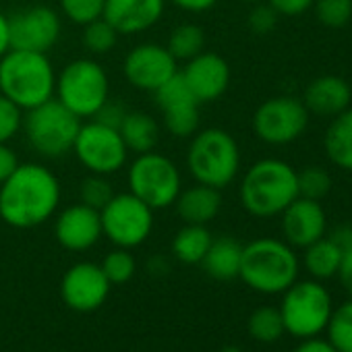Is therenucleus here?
Masks as SVG:
<instances>
[{"mask_svg":"<svg viewBox=\"0 0 352 352\" xmlns=\"http://www.w3.org/2000/svg\"><path fill=\"white\" fill-rule=\"evenodd\" d=\"M60 193V183L50 168L36 162L19 164L0 185V218L21 230L42 226L56 214Z\"/></svg>","mask_w":352,"mask_h":352,"instance_id":"obj_1","label":"nucleus"},{"mask_svg":"<svg viewBox=\"0 0 352 352\" xmlns=\"http://www.w3.org/2000/svg\"><path fill=\"white\" fill-rule=\"evenodd\" d=\"M241 204L255 218L280 216L296 197V170L278 157H263L247 168L241 189Z\"/></svg>","mask_w":352,"mask_h":352,"instance_id":"obj_2","label":"nucleus"},{"mask_svg":"<svg viewBox=\"0 0 352 352\" xmlns=\"http://www.w3.org/2000/svg\"><path fill=\"white\" fill-rule=\"evenodd\" d=\"M54 87L56 73L48 54L11 48L0 58V94L23 112L54 98Z\"/></svg>","mask_w":352,"mask_h":352,"instance_id":"obj_3","label":"nucleus"},{"mask_svg":"<svg viewBox=\"0 0 352 352\" xmlns=\"http://www.w3.org/2000/svg\"><path fill=\"white\" fill-rule=\"evenodd\" d=\"M239 278L261 294H278L298 278L294 247L278 239H257L243 245Z\"/></svg>","mask_w":352,"mask_h":352,"instance_id":"obj_4","label":"nucleus"},{"mask_svg":"<svg viewBox=\"0 0 352 352\" xmlns=\"http://www.w3.org/2000/svg\"><path fill=\"white\" fill-rule=\"evenodd\" d=\"M187 168L195 183L226 189L241 172V149L236 139L218 126L197 131L187 149Z\"/></svg>","mask_w":352,"mask_h":352,"instance_id":"obj_5","label":"nucleus"},{"mask_svg":"<svg viewBox=\"0 0 352 352\" xmlns=\"http://www.w3.org/2000/svg\"><path fill=\"white\" fill-rule=\"evenodd\" d=\"M54 98L81 120L94 118L110 100V79L94 58H77L56 75Z\"/></svg>","mask_w":352,"mask_h":352,"instance_id":"obj_6","label":"nucleus"},{"mask_svg":"<svg viewBox=\"0 0 352 352\" xmlns=\"http://www.w3.org/2000/svg\"><path fill=\"white\" fill-rule=\"evenodd\" d=\"M81 118L65 108L56 98L25 110L21 129L30 147L42 157H63L73 149L75 137L81 126Z\"/></svg>","mask_w":352,"mask_h":352,"instance_id":"obj_7","label":"nucleus"},{"mask_svg":"<svg viewBox=\"0 0 352 352\" xmlns=\"http://www.w3.org/2000/svg\"><path fill=\"white\" fill-rule=\"evenodd\" d=\"M126 185L129 193L155 212L174 206L183 189V176L179 166L168 155L153 149L135 155V160L129 164Z\"/></svg>","mask_w":352,"mask_h":352,"instance_id":"obj_8","label":"nucleus"},{"mask_svg":"<svg viewBox=\"0 0 352 352\" xmlns=\"http://www.w3.org/2000/svg\"><path fill=\"white\" fill-rule=\"evenodd\" d=\"M282 294L280 315L284 329L290 336L305 340L315 338L325 329L333 311V302L319 280H296Z\"/></svg>","mask_w":352,"mask_h":352,"instance_id":"obj_9","label":"nucleus"},{"mask_svg":"<svg viewBox=\"0 0 352 352\" xmlns=\"http://www.w3.org/2000/svg\"><path fill=\"white\" fill-rule=\"evenodd\" d=\"M71 151L87 172L102 176L118 172L129 160V149L118 129L94 118L81 122Z\"/></svg>","mask_w":352,"mask_h":352,"instance_id":"obj_10","label":"nucleus"},{"mask_svg":"<svg viewBox=\"0 0 352 352\" xmlns=\"http://www.w3.org/2000/svg\"><path fill=\"white\" fill-rule=\"evenodd\" d=\"M102 234L120 249L143 245L153 230V210L133 193H114L102 208Z\"/></svg>","mask_w":352,"mask_h":352,"instance_id":"obj_11","label":"nucleus"},{"mask_svg":"<svg viewBox=\"0 0 352 352\" xmlns=\"http://www.w3.org/2000/svg\"><path fill=\"white\" fill-rule=\"evenodd\" d=\"M309 110L302 100L276 96L259 104L253 114V133L267 145H288L302 137L309 126Z\"/></svg>","mask_w":352,"mask_h":352,"instance_id":"obj_12","label":"nucleus"},{"mask_svg":"<svg viewBox=\"0 0 352 352\" xmlns=\"http://www.w3.org/2000/svg\"><path fill=\"white\" fill-rule=\"evenodd\" d=\"M11 48L48 54L60 40V15L46 5L21 9L9 17Z\"/></svg>","mask_w":352,"mask_h":352,"instance_id":"obj_13","label":"nucleus"},{"mask_svg":"<svg viewBox=\"0 0 352 352\" xmlns=\"http://www.w3.org/2000/svg\"><path fill=\"white\" fill-rule=\"evenodd\" d=\"M179 73V63L166 46L145 42L131 48L122 60V75L129 85L141 91H157L166 81Z\"/></svg>","mask_w":352,"mask_h":352,"instance_id":"obj_14","label":"nucleus"},{"mask_svg":"<svg viewBox=\"0 0 352 352\" xmlns=\"http://www.w3.org/2000/svg\"><path fill=\"white\" fill-rule=\"evenodd\" d=\"M155 104L162 112L164 129L172 137H193L199 131V108L201 104L195 100L191 89L187 87L181 71L170 81H166L157 91H153Z\"/></svg>","mask_w":352,"mask_h":352,"instance_id":"obj_15","label":"nucleus"},{"mask_svg":"<svg viewBox=\"0 0 352 352\" xmlns=\"http://www.w3.org/2000/svg\"><path fill=\"white\" fill-rule=\"evenodd\" d=\"M110 286L112 284L100 265L81 261L65 272L60 280V296L69 309L77 313H89L106 302Z\"/></svg>","mask_w":352,"mask_h":352,"instance_id":"obj_16","label":"nucleus"},{"mask_svg":"<svg viewBox=\"0 0 352 352\" xmlns=\"http://www.w3.org/2000/svg\"><path fill=\"white\" fill-rule=\"evenodd\" d=\"M181 75L199 104L220 100L230 85V65L216 52L204 50L195 58L187 60Z\"/></svg>","mask_w":352,"mask_h":352,"instance_id":"obj_17","label":"nucleus"},{"mask_svg":"<svg viewBox=\"0 0 352 352\" xmlns=\"http://www.w3.org/2000/svg\"><path fill=\"white\" fill-rule=\"evenodd\" d=\"M54 234L63 249L73 253H83L102 239L100 212L83 204L69 206L56 216Z\"/></svg>","mask_w":352,"mask_h":352,"instance_id":"obj_18","label":"nucleus"},{"mask_svg":"<svg viewBox=\"0 0 352 352\" xmlns=\"http://www.w3.org/2000/svg\"><path fill=\"white\" fill-rule=\"evenodd\" d=\"M282 234L290 247L305 249L325 236L327 218L321 201L296 197L282 214Z\"/></svg>","mask_w":352,"mask_h":352,"instance_id":"obj_19","label":"nucleus"},{"mask_svg":"<svg viewBox=\"0 0 352 352\" xmlns=\"http://www.w3.org/2000/svg\"><path fill=\"white\" fill-rule=\"evenodd\" d=\"M166 0H106L104 19L120 34L135 36L157 25Z\"/></svg>","mask_w":352,"mask_h":352,"instance_id":"obj_20","label":"nucleus"},{"mask_svg":"<svg viewBox=\"0 0 352 352\" xmlns=\"http://www.w3.org/2000/svg\"><path fill=\"white\" fill-rule=\"evenodd\" d=\"M302 104L309 114L333 118L350 108L352 89L350 83L338 75H321L315 77L302 91Z\"/></svg>","mask_w":352,"mask_h":352,"instance_id":"obj_21","label":"nucleus"},{"mask_svg":"<svg viewBox=\"0 0 352 352\" xmlns=\"http://www.w3.org/2000/svg\"><path fill=\"white\" fill-rule=\"evenodd\" d=\"M174 210L185 224L208 226L222 210V191L195 183L189 189H181L174 201Z\"/></svg>","mask_w":352,"mask_h":352,"instance_id":"obj_22","label":"nucleus"},{"mask_svg":"<svg viewBox=\"0 0 352 352\" xmlns=\"http://www.w3.org/2000/svg\"><path fill=\"white\" fill-rule=\"evenodd\" d=\"M243 259V245L232 236L212 239V245L201 261L206 274L218 282H230L239 278Z\"/></svg>","mask_w":352,"mask_h":352,"instance_id":"obj_23","label":"nucleus"},{"mask_svg":"<svg viewBox=\"0 0 352 352\" xmlns=\"http://www.w3.org/2000/svg\"><path fill=\"white\" fill-rule=\"evenodd\" d=\"M118 133H120L126 149L133 151L135 155L153 151L160 141V126H157L155 118H151V114L139 112V110L124 112V116L118 124Z\"/></svg>","mask_w":352,"mask_h":352,"instance_id":"obj_24","label":"nucleus"},{"mask_svg":"<svg viewBox=\"0 0 352 352\" xmlns=\"http://www.w3.org/2000/svg\"><path fill=\"white\" fill-rule=\"evenodd\" d=\"M323 147L331 164L352 172V108H346L342 114L331 118Z\"/></svg>","mask_w":352,"mask_h":352,"instance_id":"obj_25","label":"nucleus"},{"mask_svg":"<svg viewBox=\"0 0 352 352\" xmlns=\"http://www.w3.org/2000/svg\"><path fill=\"white\" fill-rule=\"evenodd\" d=\"M342 255H344V251L329 236H321L319 241L305 247L302 263H305V270L313 276V280L321 282V280H329L338 274Z\"/></svg>","mask_w":352,"mask_h":352,"instance_id":"obj_26","label":"nucleus"},{"mask_svg":"<svg viewBox=\"0 0 352 352\" xmlns=\"http://www.w3.org/2000/svg\"><path fill=\"white\" fill-rule=\"evenodd\" d=\"M212 232L208 226L201 224H185L179 232H176L172 241V255L181 263L197 265L204 261L210 245H212Z\"/></svg>","mask_w":352,"mask_h":352,"instance_id":"obj_27","label":"nucleus"},{"mask_svg":"<svg viewBox=\"0 0 352 352\" xmlns=\"http://www.w3.org/2000/svg\"><path fill=\"white\" fill-rule=\"evenodd\" d=\"M166 48L176 63H187L206 50V32L197 23H181L170 32Z\"/></svg>","mask_w":352,"mask_h":352,"instance_id":"obj_28","label":"nucleus"},{"mask_svg":"<svg viewBox=\"0 0 352 352\" xmlns=\"http://www.w3.org/2000/svg\"><path fill=\"white\" fill-rule=\"evenodd\" d=\"M247 329L253 340L261 344H274L284 336V321L280 315V309L276 307H259L251 313L247 321Z\"/></svg>","mask_w":352,"mask_h":352,"instance_id":"obj_29","label":"nucleus"},{"mask_svg":"<svg viewBox=\"0 0 352 352\" xmlns=\"http://www.w3.org/2000/svg\"><path fill=\"white\" fill-rule=\"evenodd\" d=\"M325 331L338 352H352V298L331 311Z\"/></svg>","mask_w":352,"mask_h":352,"instance_id":"obj_30","label":"nucleus"},{"mask_svg":"<svg viewBox=\"0 0 352 352\" xmlns=\"http://www.w3.org/2000/svg\"><path fill=\"white\" fill-rule=\"evenodd\" d=\"M118 38H120V34L104 17H100L87 25H83L81 42L87 52H91L94 56H102V54H108L114 50V46L118 44Z\"/></svg>","mask_w":352,"mask_h":352,"instance_id":"obj_31","label":"nucleus"},{"mask_svg":"<svg viewBox=\"0 0 352 352\" xmlns=\"http://www.w3.org/2000/svg\"><path fill=\"white\" fill-rule=\"evenodd\" d=\"M296 189L298 197L321 201L331 191V176L321 166H307L300 172H296Z\"/></svg>","mask_w":352,"mask_h":352,"instance_id":"obj_32","label":"nucleus"},{"mask_svg":"<svg viewBox=\"0 0 352 352\" xmlns=\"http://www.w3.org/2000/svg\"><path fill=\"white\" fill-rule=\"evenodd\" d=\"M112 197H114V189H112V183L108 181V176L89 172V176H85V179L79 183V204H83L87 208L102 212V208Z\"/></svg>","mask_w":352,"mask_h":352,"instance_id":"obj_33","label":"nucleus"},{"mask_svg":"<svg viewBox=\"0 0 352 352\" xmlns=\"http://www.w3.org/2000/svg\"><path fill=\"white\" fill-rule=\"evenodd\" d=\"M315 17L329 30L346 28L352 19V0H315Z\"/></svg>","mask_w":352,"mask_h":352,"instance_id":"obj_34","label":"nucleus"},{"mask_svg":"<svg viewBox=\"0 0 352 352\" xmlns=\"http://www.w3.org/2000/svg\"><path fill=\"white\" fill-rule=\"evenodd\" d=\"M100 267L106 274V278H108L110 284H126L135 276L137 263H135V257L131 255L129 249L116 247L114 251H110L104 257V261H102Z\"/></svg>","mask_w":352,"mask_h":352,"instance_id":"obj_35","label":"nucleus"},{"mask_svg":"<svg viewBox=\"0 0 352 352\" xmlns=\"http://www.w3.org/2000/svg\"><path fill=\"white\" fill-rule=\"evenodd\" d=\"M63 15L75 25H87L104 15L106 0H58Z\"/></svg>","mask_w":352,"mask_h":352,"instance_id":"obj_36","label":"nucleus"},{"mask_svg":"<svg viewBox=\"0 0 352 352\" xmlns=\"http://www.w3.org/2000/svg\"><path fill=\"white\" fill-rule=\"evenodd\" d=\"M23 124V110L0 94V143H9Z\"/></svg>","mask_w":352,"mask_h":352,"instance_id":"obj_37","label":"nucleus"},{"mask_svg":"<svg viewBox=\"0 0 352 352\" xmlns=\"http://www.w3.org/2000/svg\"><path fill=\"white\" fill-rule=\"evenodd\" d=\"M278 19H280V15L267 3H263V5H255L251 9V13L247 17V25L255 36H267L276 30Z\"/></svg>","mask_w":352,"mask_h":352,"instance_id":"obj_38","label":"nucleus"},{"mask_svg":"<svg viewBox=\"0 0 352 352\" xmlns=\"http://www.w3.org/2000/svg\"><path fill=\"white\" fill-rule=\"evenodd\" d=\"M315 0H267V5L280 15V17H298L313 9Z\"/></svg>","mask_w":352,"mask_h":352,"instance_id":"obj_39","label":"nucleus"},{"mask_svg":"<svg viewBox=\"0 0 352 352\" xmlns=\"http://www.w3.org/2000/svg\"><path fill=\"white\" fill-rule=\"evenodd\" d=\"M19 157L15 153L13 147H9L7 143H0V185H3L9 176L17 170L19 166Z\"/></svg>","mask_w":352,"mask_h":352,"instance_id":"obj_40","label":"nucleus"},{"mask_svg":"<svg viewBox=\"0 0 352 352\" xmlns=\"http://www.w3.org/2000/svg\"><path fill=\"white\" fill-rule=\"evenodd\" d=\"M124 112H126V110H124L122 106H118V104H114L112 100H108V102L100 108V112L94 116V120H100V122H104V124H110V126H116V129H118V124H120Z\"/></svg>","mask_w":352,"mask_h":352,"instance_id":"obj_41","label":"nucleus"},{"mask_svg":"<svg viewBox=\"0 0 352 352\" xmlns=\"http://www.w3.org/2000/svg\"><path fill=\"white\" fill-rule=\"evenodd\" d=\"M338 278H340V284H342V288L348 292V296L352 298V249H348V251H344V255H342V261H340V267H338V274H336Z\"/></svg>","mask_w":352,"mask_h":352,"instance_id":"obj_42","label":"nucleus"},{"mask_svg":"<svg viewBox=\"0 0 352 352\" xmlns=\"http://www.w3.org/2000/svg\"><path fill=\"white\" fill-rule=\"evenodd\" d=\"M170 3L174 7H179L181 11H187V13H208L212 11L216 5H218V0H170Z\"/></svg>","mask_w":352,"mask_h":352,"instance_id":"obj_43","label":"nucleus"},{"mask_svg":"<svg viewBox=\"0 0 352 352\" xmlns=\"http://www.w3.org/2000/svg\"><path fill=\"white\" fill-rule=\"evenodd\" d=\"M294 352H338L327 340H321V338H305L296 348Z\"/></svg>","mask_w":352,"mask_h":352,"instance_id":"obj_44","label":"nucleus"},{"mask_svg":"<svg viewBox=\"0 0 352 352\" xmlns=\"http://www.w3.org/2000/svg\"><path fill=\"white\" fill-rule=\"evenodd\" d=\"M329 239H331L342 251L352 249V226H340V228H336V230L329 234Z\"/></svg>","mask_w":352,"mask_h":352,"instance_id":"obj_45","label":"nucleus"},{"mask_svg":"<svg viewBox=\"0 0 352 352\" xmlns=\"http://www.w3.org/2000/svg\"><path fill=\"white\" fill-rule=\"evenodd\" d=\"M11 50V32H9V17L0 13V58Z\"/></svg>","mask_w":352,"mask_h":352,"instance_id":"obj_46","label":"nucleus"},{"mask_svg":"<svg viewBox=\"0 0 352 352\" xmlns=\"http://www.w3.org/2000/svg\"><path fill=\"white\" fill-rule=\"evenodd\" d=\"M220 352H243V348H239V346H226Z\"/></svg>","mask_w":352,"mask_h":352,"instance_id":"obj_47","label":"nucleus"},{"mask_svg":"<svg viewBox=\"0 0 352 352\" xmlns=\"http://www.w3.org/2000/svg\"><path fill=\"white\" fill-rule=\"evenodd\" d=\"M243 3H259V0H243Z\"/></svg>","mask_w":352,"mask_h":352,"instance_id":"obj_48","label":"nucleus"}]
</instances>
